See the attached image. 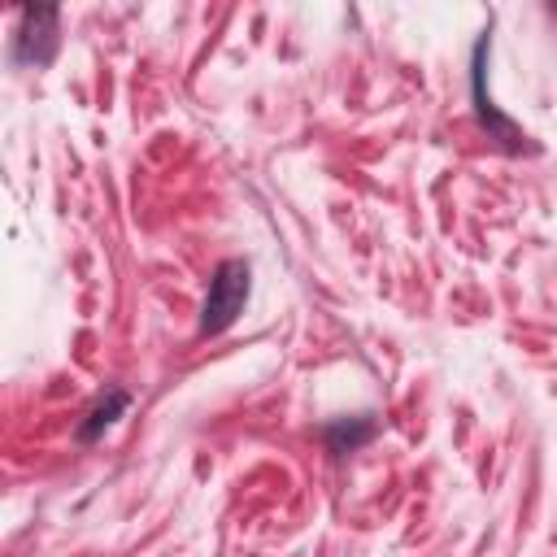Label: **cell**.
Segmentation results:
<instances>
[{
    "label": "cell",
    "mask_w": 557,
    "mask_h": 557,
    "mask_svg": "<svg viewBox=\"0 0 557 557\" xmlns=\"http://www.w3.org/2000/svg\"><path fill=\"white\" fill-rule=\"evenodd\" d=\"M248 287H252L248 283V261H239V257L222 261L209 278V296H205V309H200V335H222L239 318V309L248 300Z\"/></svg>",
    "instance_id": "obj_1"
},
{
    "label": "cell",
    "mask_w": 557,
    "mask_h": 557,
    "mask_svg": "<svg viewBox=\"0 0 557 557\" xmlns=\"http://www.w3.org/2000/svg\"><path fill=\"white\" fill-rule=\"evenodd\" d=\"M17 44L13 61L22 65H48L57 52V9H22L17 13Z\"/></svg>",
    "instance_id": "obj_2"
},
{
    "label": "cell",
    "mask_w": 557,
    "mask_h": 557,
    "mask_svg": "<svg viewBox=\"0 0 557 557\" xmlns=\"http://www.w3.org/2000/svg\"><path fill=\"white\" fill-rule=\"evenodd\" d=\"M483 52H487V30L479 35V44H474V61H470V83H474V113H479V122L487 126V135L496 139V144H505L509 152H518L522 148V131L509 122V117H500L496 113V104L487 100V91H483Z\"/></svg>",
    "instance_id": "obj_3"
},
{
    "label": "cell",
    "mask_w": 557,
    "mask_h": 557,
    "mask_svg": "<svg viewBox=\"0 0 557 557\" xmlns=\"http://www.w3.org/2000/svg\"><path fill=\"white\" fill-rule=\"evenodd\" d=\"M370 435H374V418H370V413H361V418H352V422H331V426H326L331 453H352V448H361Z\"/></svg>",
    "instance_id": "obj_4"
},
{
    "label": "cell",
    "mask_w": 557,
    "mask_h": 557,
    "mask_svg": "<svg viewBox=\"0 0 557 557\" xmlns=\"http://www.w3.org/2000/svg\"><path fill=\"white\" fill-rule=\"evenodd\" d=\"M122 409H126V392H122V387H109V396H104V400L87 413V422L78 426V440H83V444H91V440H96V435H100V431H104Z\"/></svg>",
    "instance_id": "obj_5"
},
{
    "label": "cell",
    "mask_w": 557,
    "mask_h": 557,
    "mask_svg": "<svg viewBox=\"0 0 557 557\" xmlns=\"http://www.w3.org/2000/svg\"><path fill=\"white\" fill-rule=\"evenodd\" d=\"M553 13H557V9H553Z\"/></svg>",
    "instance_id": "obj_6"
}]
</instances>
